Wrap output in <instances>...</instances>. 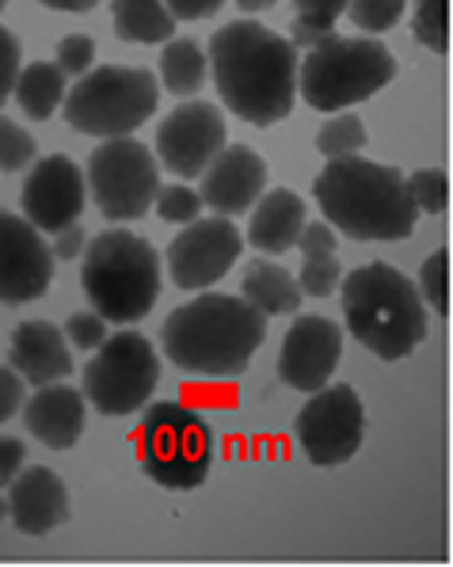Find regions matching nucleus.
Instances as JSON below:
<instances>
[{
	"label": "nucleus",
	"mask_w": 453,
	"mask_h": 567,
	"mask_svg": "<svg viewBox=\"0 0 453 567\" xmlns=\"http://www.w3.org/2000/svg\"><path fill=\"white\" fill-rule=\"evenodd\" d=\"M214 84L222 103L251 126H275L294 111L298 47L256 20H233L210 34Z\"/></svg>",
	"instance_id": "1"
},
{
	"label": "nucleus",
	"mask_w": 453,
	"mask_h": 567,
	"mask_svg": "<svg viewBox=\"0 0 453 567\" xmlns=\"http://www.w3.org/2000/svg\"><path fill=\"white\" fill-rule=\"evenodd\" d=\"M267 339V317L244 298L198 293L161 328L164 359L195 381H237Z\"/></svg>",
	"instance_id": "2"
},
{
	"label": "nucleus",
	"mask_w": 453,
	"mask_h": 567,
	"mask_svg": "<svg viewBox=\"0 0 453 567\" xmlns=\"http://www.w3.org/2000/svg\"><path fill=\"white\" fill-rule=\"evenodd\" d=\"M312 195L328 225L351 240H408L420 221V209L408 195V179L393 164L366 156L328 161L312 183Z\"/></svg>",
	"instance_id": "3"
},
{
	"label": "nucleus",
	"mask_w": 453,
	"mask_h": 567,
	"mask_svg": "<svg viewBox=\"0 0 453 567\" xmlns=\"http://www.w3.org/2000/svg\"><path fill=\"white\" fill-rule=\"evenodd\" d=\"M343 286V320L351 339L381 362H400L415 354L426 339V305L415 282L393 264H362Z\"/></svg>",
	"instance_id": "4"
},
{
	"label": "nucleus",
	"mask_w": 453,
	"mask_h": 567,
	"mask_svg": "<svg viewBox=\"0 0 453 567\" xmlns=\"http://www.w3.org/2000/svg\"><path fill=\"white\" fill-rule=\"evenodd\" d=\"M81 282L89 305L107 324H137L161 298V251L130 229L100 233L81 251Z\"/></svg>",
	"instance_id": "5"
},
{
	"label": "nucleus",
	"mask_w": 453,
	"mask_h": 567,
	"mask_svg": "<svg viewBox=\"0 0 453 567\" xmlns=\"http://www.w3.org/2000/svg\"><path fill=\"white\" fill-rule=\"evenodd\" d=\"M397 76V58L381 39H343L328 34L325 42L298 61V89L312 111H336L378 95Z\"/></svg>",
	"instance_id": "6"
},
{
	"label": "nucleus",
	"mask_w": 453,
	"mask_h": 567,
	"mask_svg": "<svg viewBox=\"0 0 453 567\" xmlns=\"http://www.w3.org/2000/svg\"><path fill=\"white\" fill-rule=\"evenodd\" d=\"M137 461L153 484L168 492H195L214 465V431L195 408L176 400H156L142 408Z\"/></svg>",
	"instance_id": "7"
},
{
	"label": "nucleus",
	"mask_w": 453,
	"mask_h": 567,
	"mask_svg": "<svg viewBox=\"0 0 453 567\" xmlns=\"http://www.w3.org/2000/svg\"><path fill=\"white\" fill-rule=\"evenodd\" d=\"M65 122L89 137H130L156 115L161 84L150 69L137 65H100L89 69L69 89Z\"/></svg>",
	"instance_id": "8"
},
{
	"label": "nucleus",
	"mask_w": 453,
	"mask_h": 567,
	"mask_svg": "<svg viewBox=\"0 0 453 567\" xmlns=\"http://www.w3.org/2000/svg\"><path fill=\"white\" fill-rule=\"evenodd\" d=\"M161 385V354L142 331H119L95 347V359L84 365V400L107 419L142 412Z\"/></svg>",
	"instance_id": "9"
},
{
	"label": "nucleus",
	"mask_w": 453,
	"mask_h": 567,
	"mask_svg": "<svg viewBox=\"0 0 453 567\" xmlns=\"http://www.w3.org/2000/svg\"><path fill=\"white\" fill-rule=\"evenodd\" d=\"M92 198L103 217L111 221H137L153 209V198L161 190V164L134 134L107 137L95 145L89 156V179Z\"/></svg>",
	"instance_id": "10"
},
{
	"label": "nucleus",
	"mask_w": 453,
	"mask_h": 567,
	"mask_svg": "<svg viewBox=\"0 0 453 567\" xmlns=\"http://www.w3.org/2000/svg\"><path fill=\"white\" fill-rule=\"evenodd\" d=\"M298 450L317 468H336L359 453L366 439V408L351 385H332L309 392L305 408L294 419Z\"/></svg>",
	"instance_id": "11"
},
{
	"label": "nucleus",
	"mask_w": 453,
	"mask_h": 567,
	"mask_svg": "<svg viewBox=\"0 0 453 567\" xmlns=\"http://www.w3.org/2000/svg\"><path fill=\"white\" fill-rule=\"evenodd\" d=\"M244 237L229 217H203V221H187V229L168 244V278L183 293L191 290H210L222 282L240 259Z\"/></svg>",
	"instance_id": "12"
},
{
	"label": "nucleus",
	"mask_w": 453,
	"mask_h": 567,
	"mask_svg": "<svg viewBox=\"0 0 453 567\" xmlns=\"http://www.w3.org/2000/svg\"><path fill=\"white\" fill-rule=\"evenodd\" d=\"M225 150V118L217 103L187 100L156 126L161 164L179 179H198L206 164Z\"/></svg>",
	"instance_id": "13"
},
{
	"label": "nucleus",
	"mask_w": 453,
	"mask_h": 567,
	"mask_svg": "<svg viewBox=\"0 0 453 567\" xmlns=\"http://www.w3.org/2000/svg\"><path fill=\"white\" fill-rule=\"evenodd\" d=\"M54 282V251L28 217L0 209V301H39Z\"/></svg>",
	"instance_id": "14"
},
{
	"label": "nucleus",
	"mask_w": 453,
	"mask_h": 567,
	"mask_svg": "<svg viewBox=\"0 0 453 567\" xmlns=\"http://www.w3.org/2000/svg\"><path fill=\"white\" fill-rule=\"evenodd\" d=\"M343 359V328L328 317H298L278 351V378L294 392H317L332 381Z\"/></svg>",
	"instance_id": "15"
},
{
	"label": "nucleus",
	"mask_w": 453,
	"mask_h": 567,
	"mask_svg": "<svg viewBox=\"0 0 453 567\" xmlns=\"http://www.w3.org/2000/svg\"><path fill=\"white\" fill-rule=\"evenodd\" d=\"M84 198H89V183L84 172L76 168L69 156H42L23 183V217L39 233H61L84 214Z\"/></svg>",
	"instance_id": "16"
},
{
	"label": "nucleus",
	"mask_w": 453,
	"mask_h": 567,
	"mask_svg": "<svg viewBox=\"0 0 453 567\" xmlns=\"http://www.w3.org/2000/svg\"><path fill=\"white\" fill-rule=\"evenodd\" d=\"M198 179H203L198 187L203 206H210L217 217H240L264 195L267 161L251 145H225Z\"/></svg>",
	"instance_id": "17"
},
{
	"label": "nucleus",
	"mask_w": 453,
	"mask_h": 567,
	"mask_svg": "<svg viewBox=\"0 0 453 567\" xmlns=\"http://www.w3.org/2000/svg\"><path fill=\"white\" fill-rule=\"evenodd\" d=\"M8 518L20 534L47 537L61 522H69V492L54 468H20L8 480Z\"/></svg>",
	"instance_id": "18"
},
{
	"label": "nucleus",
	"mask_w": 453,
	"mask_h": 567,
	"mask_svg": "<svg viewBox=\"0 0 453 567\" xmlns=\"http://www.w3.org/2000/svg\"><path fill=\"white\" fill-rule=\"evenodd\" d=\"M23 423L34 439L47 450H73L84 434V415H89V400L81 389L54 381V385L34 389L31 400H23Z\"/></svg>",
	"instance_id": "19"
},
{
	"label": "nucleus",
	"mask_w": 453,
	"mask_h": 567,
	"mask_svg": "<svg viewBox=\"0 0 453 567\" xmlns=\"http://www.w3.org/2000/svg\"><path fill=\"white\" fill-rule=\"evenodd\" d=\"M8 365H12V370L34 389L65 381L69 370H73V354H69L65 331L58 324H50V320H23V324L12 331Z\"/></svg>",
	"instance_id": "20"
},
{
	"label": "nucleus",
	"mask_w": 453,
	"mask_h": 567,
	"mask_svg": "<svg viewBox=\"0 0 453 567\" xmlns=\"http://www.w3.org/2000/svg\"><path fill=\"white\" fill-rule=\"evenodd\" d=\"M305 225V198L286 187L264 190L251 206L248 240L264 256H286L298 244V233Z\"/></svg>",
	"instance_id": "21"
},
{
	"label": "nucleus",
	"mask_w": 453,
	"mask_h": 567,
	"mask_svg": "<svg viewBox=\"0 0 453 567\" xmlns=\"http://www.w3.org/2000/svg\"><path fill=\"white\" fill-rule=\"evenodd\" d=\"M240 298L256 305L264 317H282V312L301 309V286L286 267L271 264V259H251L240 278Z\"/></svg>",
	"instance_id": "22"
},
{
	"label": "nucleus",
	"mask_w": 453,
	"mask_h": 567,
	"mask_svg": "<svg viewBox=\"0 0 453 567\" xmlns=\"http://www.w3.org/2000/svg\"><path fill=\"white\" fill-rule=\"evenodd\" d=\"M111 20L122 42H142V47H161L176 34V16L164 0H111Z\"/></svg>",
	"instance_id": "23"
},
{
	"label": "nucleus",
	"mask_w": 453,
	"mask_h": 567,
	"mask_svg": "<svg viewBox=\"0 0 453 567\" xmlns=\"http://www.w3.org/2000/svg\"><path fill=\"white\" fill-rule=\"evenodd\" d=\"M65 81L69 76L58 69V61H34V65H20L16 76V103L23 107V115L34 122H47L65 100Z\"/></svg>",
	"instance_id": "24"
},
{
	"label": "nucleus",
	"mask_w": 453,
	"mask_h": 567,
	"mask_svg": "<svg viewBox=\"0 0 453 567\" xmlns=\"http://www.w3.org/2000/svg\"><path fill=\"white\" fill-rule=\"evenodd\" d=\"M161 81L172 95H195L206 84V54L195 39H168L161 54Z\"/></svg>",
	"instance_id": "25"
},
{
	"label": "nucleus",
	"mask_w": 453,
	"mask_h": 567,
	"mask_svg": "<svg viewBox=\"0 0 453 567\" xmlns=\"http://www.w3.org/2000/svg\"><path fill=\"white\" fill-rule=\"evenodd\" d=\"M412 34L431 54H450V0H412Z\"/></svg>",
	"instance_id": "26"
},
{
	"label": "nucleus",
	"mask_w": 453,
	"mask_h": 567,
	"mask_svg": "<svg viewBox=\"0 0 453 567\" xmlns=\"http://www.w3.org/2000/svg\"><path fill=\"white\" fill-rule=\"evenodd\" d=\"M366 145V126L359 115H336L332 122H325L317 134V153L328 161L339 156H354Z\"/></svg>",
	"instance_id": "27"
},
{
	"label": "nucleus",
	"mask_w": 453,
	"mask_h": 567,
	"mask_svg": "<svg viewBox=\"0 0 453 567\" xmlns=\"http://www.w3.org/2000/svg\"><path fill=\"white\" fill-rule=\"evenodd\" d=\"M415 290H420L426 309H434L439 317H450V251L446 248H439L434 256H426Z\"/></svg>",
	"instance_id": "28"
},
{
	"label": "nucleus",
	"mask_w": 453,
	"mask_h": 567,
	"mask_svg": "<svg viewBox=\"0 0 453 567\" xmlns=\"http://www.w3.org/2000/svg\"><path fill=\"white\" fill-rule=\"evenodd\" d=\"M408 195L420 214H442L450 206V176L442 168H420L408 176Z\"/></svg>",
	"instance_id": "29"
},
{
	"label": "nucleus",
	"mask_w": 453,
	"mask_h": 567,
	"mask_svg": "<svg viewBox=\"0 0 453 567\" xmlns=\"http://www.w3.org/2000/svg\"><path fill=\"white\" fill-rule=\"evenodd\" d=\"M404 8H408V0H351L347 16H351L354 28H362L366 34H381L404 20Z\"/></svg>",
	"instance_id": "30"
},
{
	"label": "nucleus",
	"mask_w": 453,
	"mask_h": 567,
	"mask_svg": "<svg viewBox=\"0 0 453 567\" xmlns=\"http://www.w3.org/2000/svg\"><path fill=\"white\" fill-rule=\"evenodd\" d=\"M339 278H343V267H339V256H305L298 286L305 298H332L339 290Z\"/></svg>",
	"instance_id": "31"
},
{
	"label": "nucleus",
	"mask_w": 453,
	"mask_h": 567,
	"mask_svg": "<svg viewBox=\"0 0 453 567\" xmlns=\"http://www.w3.org/2000/svg\"><path fill=\"white\" fill-rule=\"evenodd\" d=\"M39 145L23 126H16L12 118H0V172H23L34 164Z\"/></svg>",
	"instance_id": "32"
},
{
	"label": "nucleus",
	"mask_w": 453,
	"mask_h": 567,
	"mask_svg": "<svg viewBox=\"0 0 453 567\" xmlns=\"http://www.w3.org/2000/svg\"><path fill=\"white\" fill-rule=\"evenodd\" d=\"M156 214L164 217V221H176V225H187L198 217V209H203V198H198L195 187H183V183H176V187H161L153 198Z\"/></svg>",
	"instance_id": "33"
},
{
	"label": "nucleus",
	"mask_w": 453,
	"mask_h": 567,
	"mask_svg": "<svg viewBox=\"0 0 453 567\" xmlns=\"http://www.w3.org/2000/svg\"><path fill=\"white\" fill-rule=\"evenodd\" d=\"M95 61V42L89 34H65L58 42V69L65 76H84Z\"/></svg>",
	"instance_id": "34"
},
{
	"label": "nucleus",
	"mask_w": 453,
	"mask_h": 567,
	"mask_svg": "<svg viewBox=\"0 0 453 567\" xmlns=\"http://www.w3.org/2000/svg\"><path fill=\"white\" fill-rule=\"evenodd\" d=\"M23 65V47L8 28H0V107L8 103V95L16 89V76Z\"/></svg>",
	"instance_id": "35"
},
{
	"label": "nucleus",
	"mask_w": 453,
	"mask_h": 567,
	"mask_svg": "<svg viewBox=\"0 0 453 567\" xmlns=\"http://www.w3.org/2000/svg\"><path fill=\"white\" fill-rule=\"evenodd\" d=\"M65 339H73V347L81 351H95L107 339V320L100 312H73L65 324Z\"/></svg>",
	"instance_id": "36"
},
{
	"label": "nucleus",
	"mask_w": 453,
	"mask_h": 567,
	"mask_svg": "<svg viewBox=\"0 0 453 567\" xmlns=\"http://www.w3.org/2000/svg\"><path fill=\"white\" fill-rule=\"evenodd\" d=\"M28 400V381L12 370V365H0V423H8Z\"/></svg>",
	"instance_id": "37"
},
{
	"label": "nucleus",
	"mask_w": 453,
	"mask_h": 567,
	"mask_svg": "<svg viewBox=\"0 0 453 567\" xmlns=\"http://www.w3.org/2000/svg\"><path fill=\"white\" fill-rule=\"evenodd\" d=\"M294 248H301V256H332V251H336V229L328 221H305Z\"/></svg>",
	"instance_id": "38"
},
{
	"label": "nucleus",
	"mask_w": 453,
	"mask_h": 567,
	"mask_svg": "<svg viewBox=\"0 0 453 567\" xmlns=\"http://www.w3.org/2000/svg\"><path fill=\"white\" fill-rule=\"evenodd\" d=\"M23 461H28V446H23V439H16V434H0V487H8V480L20 473Z\"/></svg>",
	"instance_id": "39"
},
{
	"label": "nucleus",
	"mask_w": 453,
	"mask_h": 567,
	"mask_svg": "<svg viewBox=\"0 0 453 567\" xmlns=\"http://www.w3.org/2000/svg\"><path fill=\"white\" fill-rule=\"evenodd\" d=\"M294 4H298V16H305V20H317V23L336 28V20L347 12L351 0H294Z\"/></svg>",
	"instance_id": "40"
},
{
	"label": "nucleus",
	"mask_w": 453,
	"mask_h": 567,
	"mask_svg": "<svg viewBox=\"0 0 453 567\" xmlns=\"http://www.w3.org/2000/svg\"><path fill=\"white\" fill-rule=\"evenodd\" d=\"M328 34H336V28L317 23V20H305V16H298V20L290 23V42L294 47H305V50H312L317 42H325Z\"/></svg>",
	"instance_id": "41"
},
{
	"label": "nucleus",
	"mask_w": 453,
	"mask_h": 567,
	"mask_svg": "<svg viewBox=\"0 0 453 567\" xmlns=\"http://www.w3.org/2000/svg\"><path fill=\"white\" fill-rule=\"evenodd\" d=\"M164 4L176 20H210L214 12H222L225 0H164Z\"/></svg>",
	"instance_id": "42"
},
{
	"label": "nucleus",
	"mask_w": 453,
	"mask_h": 567,
	"mask_svg": "<svg viewBox=\"0 0 453 567\" xmlns=\"http://www.w3.org/2000/svg\"><path fill=\"white\" fill-rule=\"evenodd\" d=\"M54 244H50V251H54V259H76L84 251V229L81 225H65L61 233H54Z\"/></svg>",
	"instance_id": "43"
},
{
	"label": "nucleus",
	"mask_w": 453,
	"mask_h": 567,
	"mask_svg": "<svg viewBox=\"0 0 453 567\" xmlns=\"http://www.w3.org/2000/svg\"><path fill=\"white\" fill-rule=\"evenodd\" d=\"M39 4H47V8H54V12H92L100 0H39Z\"/></svg>",
	"instance_id": "44"
},
{
	"label": "nucleus",
	"mask_w": 453,
	"mask_h": 567,
	"mask_svg": "<svg viewBox=\"0 0 453 567\" xmlns=\"http://www.w3.org/2000/svg\"><path fill=\"white\" fill-rule=\"evenodd\" d=\"M275 0H237V8H244V12H264V8H271Z\"/></svg>",
	"instance_id": "45"
},
{
	"label": "nucleus",
	"mask_w": 453,
	"mask_h": 567,
	"mask_svg": "<svg viewBox=\"0 0 453 567\" xmlns=\"http://www.w3.org/2000/svg\"><path fill=\"white\" fill-rule=\"evenodd\" d=\"M4 8H8V0H0V12H4Z\"/></svg>",
	"instance_id": "46"
}]
</instances>
